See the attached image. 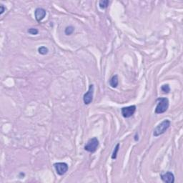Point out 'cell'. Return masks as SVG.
<instances>
[{"label": "cell", "mask_w": 183, "mask_h": 183, "mask_svg": "<svg viewBox=\"0 0 183 183\" xmlns=\"http://www.w3.org/2000/svg\"><path fill=\"white\" fill-rule=\"evenodd\" d=\"M93 94H94V85H90L88 91L83 96V101L85 105H89L92 102Z\"/></svg>", "instance_id": "obj_6"}, {"label": "cell", "mask_w": 183, "mask_h": 183, "mask_svg": "<svg viewBox=\"0 0 183 183\" xmlns=\"http://www.w3.org/2000/svg\"><path fill=\"white\" fill-rule=\"evenodd\" d=\"M46 14V12L44 9L43 8H37L35 11V19L38 22H40L45 17Z\"/></svg>", "instance_id": "obj_8"}, {"label": "cell", "mask_w": 183, "mask_h": 183, "mask_svg": "<svg viewBox=\"0 0 183 183\" xmlns=\"http://www.w3.org/2000/svg\"><path fill=\"white\" fill-rule=\"evenodd\" d=\"M136 109H137V107H136L135 105H131L128 106V107H122L121 109L122 114L125 118H130L136 112Z\"/></svg>", "instance_id": "obj_5"}, {"label": "cell", "mask_w": 183, "mask_h": 183, "mask_svg": "<svg viewBox=\"0 0 183 183\" xmlns=\"http://www.w3.org/2000/svg\"><path fill=\"white\" fill-rule=\"evenodd\" d=\"M109 4V1L108 0H102V1H100L99 2V6H100V8L102 10H105V9L107 8Z\"/></svg>", "instance_id": "obj_10"}, {"label": "cell", "mask_w": 183, "mask_h": 183, "mask_svg": "<svg viewBox=\"0 0 183 183\" xmlns=\"http://www.w3.org/2000/svg\"><path fill=\"white\" fill-rule=\"evenodd\" d=\"M119 149H120V144L119 143H117L116 145V147L114 148V151L112 152V159H115L117 158V153L118 152H119Z\"/></svg>", "instance_id": "obj_13"}, {"label": "cell", "mask_w": 183, "mask_h": 183, "mask_svg": "<svg viewBox=\"0 0 183 183\" xmlns=\"http://www.w3.org/2000/svg\"><path fill=\"white\" fill-rule=\"evenodd\" d=\"M157 102L155 112L156 114H162L168 110L169 107V100L166 97H159L156 100Z\"/></svg>", "instance_id": "obj_1"}, {"label": "cell", "mask_w": 183, "mask_h": 183, "mask_svg": "<svg viewBox=\"0 0 183 183\" xmlns=\"http://www.w3.org/2000/svg\"><path fill=\"white\" fill-rule=\"evenodd\" d=\"M161 90H162L163 92L167 93V94L169 93L170 92V87L169 85H168V84H167V85H163L162 87H161Z\"/></svg>", "instance_id": "obj_14"}, {"label": "cell", "mask_w": 183, "mask_h": 183, "mask_svg": "<svg viewBox=\"0 0 183 183\" xmlns=\"http://www.w3.org/2000/svg\"><path fill=\"white\" fill-rule=\"evenodd\" d=\"M75 31V27L72 26H68L65 28V30H64V33H65L66 35H71Z\"/></svg>", "instance_id": "obj_11"}, {"label": "cell", "mask_w": 183, "mask_h": 183, "mask_svg": "<svg viewBox=\"0 0 183 183\" xmlns=\"http://www.w3.org/2000/svg\"><path fill=\"white\" fill-rule=\"evenodd\" d=\"M119 84V79H118L117 75H114L112 77V78L109 80V85L112 87V88H116Z\"/></svg>", "instance_id": "obj_9"}, {"label": "cell", "mask_w": 183, "mask_h": 183, "mask_svg": "<svg viewBox=\"0 0 183 183\" xmlns=\"http://www.w3.org/2000/svg\"><path fill=\"white\" fill-rule=\"evenodd\" d=\"M28 33H30L32 35H36L39 33V30L36 28H30L27 30Z\"/></svg>", "instance_id": "obj_15"}, {"label": "cell", "mask_w": 183, "mask_h": 183, "mask_svg": "<svg viewBox=\"0 0 183 183\" xmlns=\"http://www.w3.org/2000/svg\"><path fill=\"white\" fill-rule=\"evenodd\" d=\"M38 52L40 55H45L48 53L49 49H48V48L46 47V46H40V47L38 48Z\"/></svg>", "instance_id": "obj_12"}, {"label": "cell", "mask_w": 183, "mask_h": 183, "mask_svg": "<svg viewBox=\"0 0 183 183\" xmlns=\"http://www.w3.org/2000/svg\"><path fill=\"white\" fill-rule=\"evenodd\" d=\"M170 125H171V122L169 120H165L162 121L156 127L155 130H154L153 135L155 137H159L161 134H163L168 130V128L170 127Z\"/></svg>", "instance_id": "obj_2"}, {"label": "cell", "mask_w": 183, "mask_h": 183, "mask_svg": "<svg viewBox=\"0 0 183 183\" xmlns=\"http://www.w3.org/2000/svg\"><path fill=\"white\" fill-rule=\"evenodd\" d=\"M55 169L56 170V173L59 175H63L67 172L69 166L65 162H57L54 164Z\"/></svg>", "instance_id": "obj_4"}, {"label": "cell", "mask_w": 183, "mask_h": 183, "mask_svg": "<svg viewBox=\"0 0 183 183\" xmlns=\"http://www.w3.org/2000/svg\"><path fill=\"white\" fill-rule=\"evenodd\" d=\"M0 8H1V11H0V14H2L4 12L5 10H6V8H5L4 7V5L1 4V7H0Z\"/></svg>", "instance_id": "obj_16"}, {"label": "cell", "mask_w": 183, "mask_h": 183, "mask_svg": "<svg viewBox=\"0 0 183 183\" xmlns=\"http://www.w3.org/2000/svg\"><path fill=\"white\" fill-rule=\"evenodd\" d=\"M161 179L164 182L166 183H173L175 182V175L173 173L168 171L165 173L161 174Z\"/></svg>", "instance_id": "obj_7"}, {"label": "cell", "mask_w": 183, "mask_h": 183, "mask_svg": "<svg viewBox=\"0 0 183 183\" xmlns=\"http://www.w3.org/2000/svg\"><path fill=\"white\" fill-rule=\"evenodd\" d=\"M99 146V140L97 137H92L89 139L87 144L85 146V150L86 151L94 153L97 151Z\"/></svg>", "instance_id": "obj_3"}]
</instances>
